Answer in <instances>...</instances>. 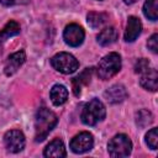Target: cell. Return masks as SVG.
<instances>
[{"label": "cell", "instance_id": "obj_15", "mask_svg": "<svg viewBox=\"0 0 158 158\" xmlns=\"http://www.w3.org/2000/svg\"><path fill=\"white\" fill-rule=\"evenodd\" d=\"M117 37H118V35H117L116 28L112 27V26H109V27L102 28L99 32L96 40H98V43L101 44V46H110V44L116 42Z\"/></svg>", "mask_w": 158, "mask_h": 158}, {"label": "cell", "instance_id": "obj_4", "mask_svg": "<svg viewBox=\"0 0 158 158\" xmlns=\"http://www.w3.org/2000/svg\"><path fill=\"white\" fill-rule=\"evenodd\" d=\"M51 64L56 70L62 74H72L79 68L78 59L73 54L67 52H59L54 54L51 58Z\"/></svg>", "mask_w": 158, "mask_h": 158}, {"label": "cell", "instance_id": "obj_2", "mask_svg": "<svg viewBox=\"0 0 158 158\" xmlns=\"http://www.w3.org/2000/svg\"><path fill=\"white\" fill-rule=\"evenodd\" d=\"M105 115H106L105 105L99 99H91L84 105L80 118L83 123L88 126H95L96 123L101 122L105 118Z\"/></svg>", "mask_w": 158, "mask_h": 158}, {"label": "cell", "instance_id": "obj_7", "mask_svg": "<svg viewBox=\"0 0 158 158\" xmlns=\"http://www.w3.org/2000/svg\"><path fill=\"white\" fill-rule=\"evenodd\" d=\"M4 143L9 152L12 153L21 152L26 143L25 135L20 130H10L4 136Z\"/></svg>", "mask_w": 158, "mask_h": 158}, {"label": "cell", "instance_id": "obj_19", "mask_svg": "<svg viewBox=\"0 0 158 158\" xmlns=\"http://www.w3.org/2000/svg\"><path fill=\"white\" fill-rule=\"evenodd\" d=\"M152 121H153V116L148 110H144V109L139 110L136 115V123L141 127L148 126L149 123H152Z\"/></svg>", "mask_w": 158, "mask_h": 158}, {"label": "cell", "instance_id": "obj_18", "mask_svg": "<svg viewBox=\"0 0 158 158\" xmlns=\"http://www.w3.org/2000/svg\"><path fill=\"white\" fill-rule=\"evenodd\" d=\"M86 20L91 28H99L106 22L107 15L102 12H89L86 16Z\"/></svg>", "mask_w": 158, "mask_h": 158}, {"label": "cell", "instance_id": "obj_13", "mask_svg": "<svg viewBox=\"0 0 158 158\" xmlns=\"http://www.w3.org/2000/svg\"><path fill=\"white\" fill-rule=\"evenodd\" d=\"M43 154H44V157H56V158L65 157L67 152H65V147H64L63 141H60L59 138L51 141L47 144V147L44 148Z\"/></svg>", "mask_w": 158, "mask_h": 158}, {"label": "cell", "instance_id": "obj_10", "mask_svg": "<svg viewBox=\"0 0 158 158\" xmlns=\"http://www.w3.org/2000/svg\"><path fill=\"white\" fill-rule=\"evenodd\" d=\"M142 31V23L138 17L136 16H130L127 20L126 30H125V41L126 42H133Z\"/></svg>", "mask_w": 158, "mask_h": 158}, {"label": "cell", "instance_id": "obj_12", "mask_svg": "<svg viewBox=\"0 0 158 158\" xmlns=\"http://www.w3.org/2000/svg\"><path fill=\"white\" fill-rule=\"evenodd\" d=\"M104 96L110 104H118V102H122L127 98V91L123 85L115 84L104 93Z\"/></svg>", "mask_w": 158, "mask_h": 158}, {"label": "cell", "instance_id": "obj_9", "mask_svg": "<svg viewBox=\"0 0 158 158\" xmlns=\"http://www.w3.org/2000/svg\"><path fill=\"white\" fill-rule=\"evenodd\" d=\"M26 60V53L23 51H17L12 54H10L5 62V65H4V72L7 77L15 74L17 72V69L25 63Z\"/></svg>", "mask_w": 158, "mask_h": 158}, {"label": "cell", "instance_id": "obj_3", "mask_svg": "<svg viewBox=\"0 0 158 158\" xmlns=\"http://www.w3.org/2000/svg\"><path fill=\"white\" fill-rule=\"evenodd\" d=\"M121 69V56L116 52L106 54L98 64V77L102 80H107L117 74Z\"/></svg>", "mask_w": 158, "mask_h": 158}, {"label": "cell", "instance_id": "obj_17", "mask_svg": "<svg viewBox=\"0 0 158 158\" xmlns=\"http://www.w3.org/2000/svg\"><path fill=\"white\" fill-rule=\"evenodd\" d=\"M143 14L148 20L156 21L158 17V0H146L143 5Z\"/></svg>", "mask_w": 158, "mask_h": 158}, {"label": "cell", "instance_id": "obj_14", "mask_svg": "<svg viewBox=\"0 0 158 158\" xmlns=\"http://www.w3.org/2000/svg\"><path fill=\"white\" fill-rule=\"evenodd\" d=\"M49 98H51V101L53 102V105L60 106L68 99V90H67V88L64 85L56 84V85L52 86V89L49 91Z\"/></svg>", "mask_w": 158, "mask_h": 158}, {"label": "cell", "instance_id": "obj_11", "mask_svg": "<svg viewBox=\"0 0 158 158\" xmlns=\"http://www.w3.org/2000/svg\"><path fill=\"white\" fill-rule=\"evenodd\" d=\"M139 85L149 91H156L158 86V74L154 68H148L146 72L141 73Z\"/></svg>", "mask_w": 158, "mask_h": 158}, {"label": "cell", "instance_id": "obj_22", "mask_svg": "<svg viewBox=\"0 0 158 158\" xmlns=\"http://www.w3.org/2000/svg\"><path fill=\"white\" fill-rule=\"evenodd\" d=\"M147 47H148L154 54L158 52V33H153V35L149 37V40H148V42H147Z\"/></svg>", "mask_w": 158, "mask_h": 158}, {"label": "cell", "instance_id": "obj_16", "mask_svg": "<svg viewBox=\"0 0 158 158\" xmlns=\"http://www.w3.org/2000/svg\"><path fill=\"white\" fill-rule=\"evenodd\" d=\"M17 33H20V25L16 21L11 20L0 30V41H4L12 36H16Z\"/></svg>", "mask_w": 158, "mask_h": 158}, {"label": "cell", "instance_id": "obj_21", "mask_svg": "<svg viewBox=\"0 0 158 158\" xmlns=\"http://www.w3.org/2000/svg\"><path fill=\"white\" fill-rule=\"evenodd\" d=\"M148 68H149V62L147 59H144V58L138 59L136 62V64H135V72L136 73H139V74L143 73V72H146Z\"/></svg>", "mask_w": 158, "mask_h": 158}, {"label": "cell", "instance_id": "obj_8", "mask_svg": "<svg viewBox=\"0 0 158 158\" xmlns=\"http://www.w3.org/2000/svg\"><path fill=\"white\" fill-rule=\"evenodd\" d=\"M84 37H85V32L83 27L79 26L78 23H69L68 26H65L63 32V38L68 46L70 47L80 46L84 41Z\"/></svg>", "mask_w": 158, "mask_h": 158}, {"label": "cell", "instance_id": "obj_5", "mask_svg": "<svg viewBox=\"0 0 158 158\" xmlns=\"http://www.w3.org/2000/svg\"><path fill=\"white\" fill-rule=\"evenodd\" d=\"M132 151V142L128 138V136L120 133L114 136L109 144H107V152L112 158H122L130 156Z\"/></svg>", "mask_w": 158, "mask_h": 158}, {"label": "cell", "instance_id": "obj_25", "mask_svg": "<svg viewBox=\"0 0 158 158\" xmlns=\"http://www.w3.org/2000/svg\"><path fill=\"white\" fill-rule=\"evenodd\" d=\"M1 52H2V47H1V43H0V56H1Z\"/></svg>", "mask_w": 158, "mask_h": 158}, {"label": "cell", "instance_id": "obj_20", "mask_svg": "<svg viewBox=\"0 0 158 158\" xmlns=\"http://www.w3.org/2000/svg\"><path fill=\"white\" fill-rule=\"evenodd\" d=\"M146 143L151 149H157V143H158V128L153 127L146 133Z\"/></svg>", "mask_w": 158, "mask_h": 158}, {"label": "cell", "instance_id": "obj_24", "mask_svg": "<svg viewBox=\"0 0 158 158\" xmlns=\"http://www.w3.org/2000/svg\"><path fill=\"white\" fill-rule=\"evenodd\" d=\"M136 1H137V0H123V2H125V4H128V5H130V4H133V2H136Z\"/></svg>", "mask_w": 158, "mask_h": 158}, {"label": "cell", "instance_id": "obj_6", "mask_svg": "<svg viewBox=\"0 0 158 158\" xmlns=\"http://www.w3.org/2000/svg\"><path fill=\"white\" fill-rule=\"evenodd\" d=\"M93 146H94V137L90 132H86V131L75 135L69 143L70 149L78 154L90 151L93 148Z\"/></svg>", "mask_w": 158, "mask_h": 158}, {"label": "cell", "instance_id": "obj_1", "mask_svg": "<svg viewBox=\"0 0 158 158\" xmlns=\"http://www.w3.org/2000/svg\"><path fill=\"white\" fill-rule=\"evenodd\" d=\"M57 116L47 107H41L35 117V141L42 142L57 125Z\"/></svg>", "mask_w": 158, "mask_h": 158}, {"label": "cell", "instance_id": "obj_23", "mask_svg": "<svg viewBox=\"0 0 158 158\" xmlns=\"http://www.w3.org/2000/svg\"><path fill=\"white\" fill-rule=\"evenodd\" d=\"M30 0H0L1 4H4L5 6H14V5H25L27 4Z\"/></svg>", "mask_w": 158, "mask_h": 158}]
</instances>
